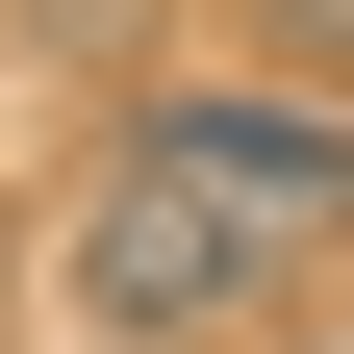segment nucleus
I'll use <instances>...</instances> for the list:
<instances>
[{
  "instance_id": "1",
  "label": "nucleus",
  "mask_w": 354,
  "mask_h": 354,
  "mask_svg": "<svg viewBox=\"0 0 354 354\" xmlns=\"http://www.w3.org/2000/svg\"><path fill=\"white\" fill-rule=\"evenodd\" d=\"M279 253H304V228H253L152 102L102 127V177H76V329H102V354H228L253 304H279Z\"/></svg>"
},
{
  "instance_id": "2",
  "label": "nucleus",
  "mask_w": 354,
  "mask_h": 354,
  "mask_svg": "<svg viewBox=\"0 0 354 354\" xmlns=\"http://www.w3.org/2000/svg\"><path fill=\"white\" fill-rule=\"evenodd\" d=\"M152 127L228 177L253 228H354V102H253V76H152Z\"/></svg>"
},
{
  "instance_id": "3",
  "label": "nucleus",
  "mask_w": 354,
  "mask_h": 354,
  "mask_svg": "<svg viewBox=\"0 0 354 354\" xmlns=\"http://www.w3.org/2000/svg\"><path fill=\"white\" fill-rule=\"evenodd\" d=\"M304 26H354V0H304Z\"/></svg>"
}]
</instances>
